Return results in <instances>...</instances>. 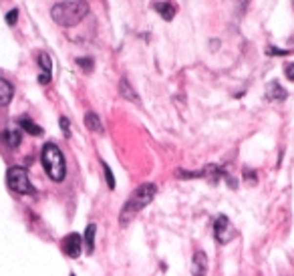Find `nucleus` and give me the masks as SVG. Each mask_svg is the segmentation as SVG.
I'll return each mask as SVG.
<instances>
[{"mask_svg": "<svg viewBox=\"0 0 294 276\" xmlns=\"http://www.w3.org/2000/svg\"><path fill=\"white\" fill-rule=\"evenodd\" d=\"M87 14H89V4L85 0H67V2H59L51 8L53 21L63 28L77 26Z\"/></svg>", "mask_w": 294, "mask_h": 276, "instance_id": "1", "label": "nucleus"}, {"mask_svg": "<svg viewBox=\"0 0 294 276\" xmlns=\"http://www.w3.org/2000/svg\"><path fill=\"white\" fill-rule=\"evenodd\" d=\"M41 161H42V168H44L46 175L51 177L53 182H63L64 180L67 166H64V155L59 149L57 143H53V141L44 143V148L41 151Z\"/></svg>", "mask_w": 294, "mask_h": 276, "instance_id": "2", "label": "nucleus"}, {"mask_svg": "<svg viewBox=\"0 0 294 276\" xmlns=\"http://www.w3.org/2000/svg\"><path fill=\"white\" fill-rule=\"evenodd\" d=\"M155 191L157 188L153 184H143L139 186L133 193H131V198H129L121 210V224L125 226L131 218H135L141 210L147 206V204H151V200L155 198Z\"/></svg>", "mask_w": 294, "mask_h": 276, "instance_id": "3", "label": "nucleus"}, {"mask_svg": "<svg viewBox=\"0 0 294 276\" xmlns=\"http://www.w3.org/2000/svg\"><path fill=\"white\" fill-rule=\"evenodd\" d=\"M6 184L16 193H35V188H32L24 168H19V166L10 168L8 173H6Z\"/></svg>", "mask_w": 294, "mask_h": 276, "instance_id": "4", "label": "nucleus"}, {"mask_svg": "<svg viewBox=\"0 0 294 276\" xmlns=\"http://www.w3.org/2000/svg\"><path fill=\"white\" fill-rule=\"evenodd\" d=\"M214 236L216 240L220 242V244H226V242H230L234 238V228H232V224L230 220H228L226 216H220L214 224Z\"/></svg>", "mask_w": 294, "mask_h": 276, "instance_id": "5", "label": "nucleus"}, {"mask_svg": "<svg viewBox=\"0 0 294 276\" xmlns=\"http://www.w3.org/2000/svg\"><path fill=\"white\" fill-rule=\"evenodd\" d=\"M63 250L67 256L71 258H79L81 252H83V238H81L79 234H69L63 238Z\"/></svg>", "mask_w": 294, "mask_h": 276, "instance_id": "6", "label": "nucleus"}, {"mask_svg": "<svg viewBox=\"0 0 294 276\" xmlns=\"http://www.w3.org/2000/svg\"><path fill=\"white\" fill-rule=\"evenodd\" d=\"M208 274V256L206 252H195L191 258V276H206Z\"/></svg>", "mask_w": 294, "mask_h": 276, "instance_id": "7", "label": "nucleus"}, {"mask_svg": "<svg viewBox=\"0 0 294 276\" xmlns=\"http://www.w3.org/2000/svg\"><path fill=\"white\" fill-rule=\"evenodd\" d=\"M14 97V87L10 81L6 79H0V107H6Z\"/></svg>", "mask_w": 294, "mask_h": 276, "instance_id": "8", "label": "nucleus"}, {"mask_svg": "<svg viewBox=\"0 0 294 276\" xmlns=\"http://www.w3.org/2000/svg\"><path fill=\"white\" fill-rule=\"evenodd\" d=\"M153 8L157 10V14L161 16L163 21H173V16H175V6L173 2H169V0H166V2H153Z\"/></svg>", "mask_w": 294, "mask_h": 276, "instance_id": "9", "label": "nucleus"}, {"mask_svg": "<svg viewBox=\"0 0 294 276\" xmlns=\"http://www.w3.org/2000/svg\"><path fill=\"white\" fill-rule=\"evenodd\" d=\"M268 99L270 101H284L286 97H288V93L284 91V87L278 83V81H272V83L268 85Z\"/></svg>", "mask_w": 294, "mask_h": 276, "instance_id": "10", "label": "nucleus"}, {"mask_svg": "<svg viewBox=\"0 0 294 276\" xmlns=\"http://www.w3.org/2000/svg\"><path fill=\"white\" fill-rule=\"evenodd\" d=\"M4 141L8 143V148H19V145H21V141H22V131H21V129H6V131H4Z\"/></svg>", "mask_w": 294, "mask_h": 276, "instance_id": "11", "label": "nucleus"}, {"mask_svg": "<svg viewBox=\"0 0 294 276\" xmlns=\"http://www.w3.org/2000/svg\"><path fill=\"white\" fill-rule=\"evenodd\" d=\"M119 93L125 97L127 101H133V103H139V97H137V93H135V89L127 83V79H121L119 81Z\"/></svg>", "mask_w": 294, "mask_h": 276, "instance_id": "12", "label": "nucleus"}, {"mask_svg": "<svg viewBox=\"0 0 294 276\" xmlns=\"http://www.w3.org/2000/svg\"><path fill=\"white\" fill-rule=\"evenodd\" d=\"M85 125H87V129H91V131H95V133H103V123H101L99 115H95V113H87Z\"/></svg>", "mask_w": 294, "mask_h": 276, "instance_id": "13", "label": "nucleus"}, {"mask_svg": "<svg viewBox=\"0 0 294 276\" xmlns=\"http://www.w3.org/2000/svg\"><path fill=\"white\" fill-rule=\"evenodd\" d=\"M19 127L24 129V131L30 133V135H42V127H39L37 123H32L28 117H21L19 119Z\"/></svg>", "mask_w": 294, "mask_h": 276, "instance_id": "14", "label": "nucleus"}, {"mask_svg": "<svg viewBox=\"0 0 294 276\" xmlns=\"http://www.w3.org/2000/svg\"><path fill=\"white\" fill-rule=\"evenodd\" d=\"M37 63H39V67H41V73H44V75H51L53 73V61H51V57H48L46 53H39Z\"/></svg>", "mask_w": 294, "mask_h": 276, "instance_id": "15", "label": "nucleus"}, {"mask_svg": "<svg viewBox=\"0 0 294 276\" xmlns=\"http://www.w3.org/2000/svg\"><path fill=\"white\" fill-rule=\"evenodd\" d=\"M95 230H97V228H95V224H89V226H87V230H85V240H83V242H85V246H87V252H89V254L93 252V246H95Z\"/></svg>", "mask_w": 294, "mask_h": 276, "instance_id": "16", "label": "nucleus"}, {"mask_svg": "<svg viewBox=\"0 0 294 276\" xmlns=\"http://www.w3.org/2000/svg\"><path fill=\"white\" fill-rule=\"evenodd\" d=\"M77 64H79L81 69H85L87 73L93 71V59H89V57H85V59H77Z\"/></svg>", "mask_w": 294, "mask_h": 276, "instance_id": "17", "label": "nucleus"}, {"mask_svg": "<svg viewBox=\"0 0 294 276\" xmlns=\"http://www.w3.org/2000/svg\"><path fill=\"white\" fill-rule=\"evenodd\" d=\"M103 171H105V177H107V186L111 190H115V177H113V173H111V170H109L107 164H103Z\"/></svg>", "mask_w": 294, "mask_h": 276, "instance_id": "18", "label": "nucleus"}, {"mask_svg": "<svg viewBox=\"0 0 294 276\" xmlns=\"http://www.w3.org/2000/svg\"><path fill=\"white\" fill-rule=\"evenodd\" d=\"M16 19H19V8H12V10L6 14V22H8V26H14Z\"/></svg>", "mask_w": 294, "mask_h": 276, "instance_id": "19", "label": "nucleus"}, {"mask_svg": "<svg viewBox=\"0 0 294 276\" xmlns=\"http://www.w3.org/2000/svg\"><path fill=\"white\" fill-rule=\"evenodd\" d=\"M284 73H286V79H288V81H294V63H288V64H286Z\"/></svg>", "mask_w": 294, "mask_h": 276, "instance_id": "20", "label": "nucleus"}, {"mask_svg": "<svg viewBox=\"0 0 294 276\" xmlns=\"http://www.w3.org/2000/svg\"><path fill=\"white\" fill-rule=\"evenodd\" d=\"M59 123H61V129H63V131L69 135V129H71V123H69V119H67V117H61V121H59Z\"/></svg>", "mask_w": 294, "mask_h": 276, "instance_id": "21", "label": "nucleus"}, {"mask_svg": "<svg viewBox=\"0 0 294 276\" xmlns=\"http://www.w3.org/2000/svg\"><path fill=\"white\" fill-rule=\"evenodd\" d=\"M268 55H290V51H282V48H268Z\"/></svg>", "mask_w": 294, "mask_h": 276, "instance_id": "22", "label": "nucleus"}, {"mask_svg": "<svg viewBox=\"0 0 294 276\" xmlns=\"http://www.w3.org/2000/svg\"><path fill=\"white\" fill-rule=\"evenodd\" d=\"M248 2H250V0H238V4H240V10H246Z\"/></svg>", "mask_w": 294, "mask_h": 276, "instance_id": "23", "label": "nucleus"}]
</instances>
